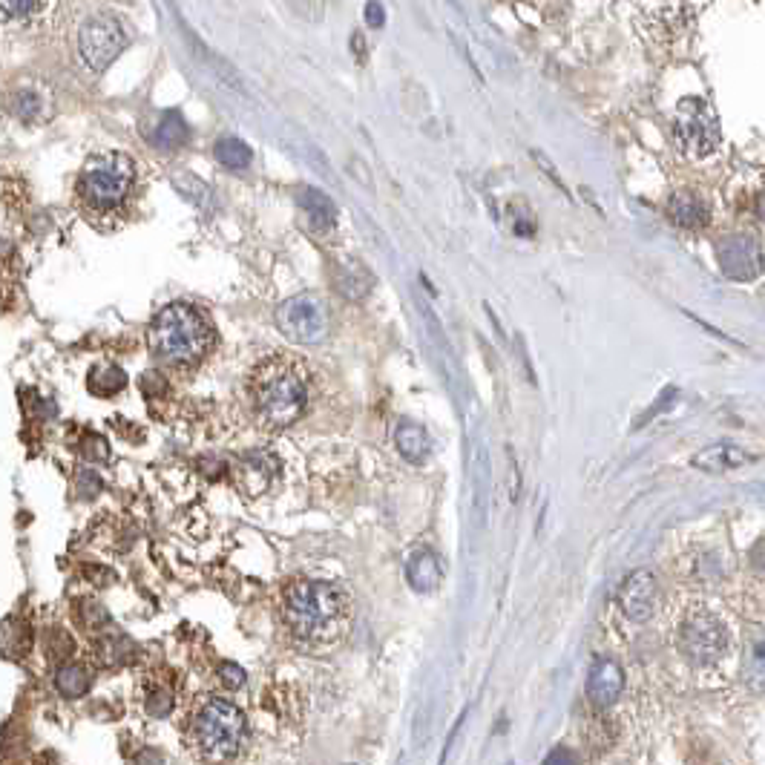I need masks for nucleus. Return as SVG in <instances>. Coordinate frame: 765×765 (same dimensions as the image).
Masks as SVG:
<instances>
[{
  "label": "nucleus",
  "mask_w": 765,
  "mask_h": 765,
  "mask_svg": "<svg viewBox=\"0 0 765 765\" xmlns=\"http://www.w3.org/2000/svg\"><path fill=\"white\" fill-rule=\"evenodd\" d=\"M314 397V377L294 354H268L248 377L251 412L265 429H288L308 412Z\"/></svg>",
  "instance_id": "1"
},
{
  "label": "nucleus",
  "mask_w": 765,
  "mask_h": 765,
  "mask_svg": "<svg viewBox=\"0 0 765 765\" xmlns=\"http://www.w3.org/2000/svg\"><path fill=\"white\" fill-rule=\"evenodd\" d=\"M279 616L302 642H334L351 622V596L334 581L297 579L279 596Z\"/></svg>",
  "instance_id": "2"
},
{
  "label": "nucleus",
  "mask_w": 765,
  "mask_h": 765,
  "mask_svg": "<svg viewBox=\"0 0 765 765\" xmlns=\"http://www.w3.org/2000/svg\"><path fill=\"white\" fill-rule=\"evenodd\" d=\"M213 325L190 302H173L162 308L147 328V343L153 357L170 369H193L213 348Z\"/></svg>",
  "instance_id": "3"
},
{
  "label": "nucleus",
  "mask_w": 765,
  "mask_h": 765,
  "mask_svg": "<svg viewBox=\"0 0 765 765\" xmlns=\"http://www.w3.org/2000/svg\"><path fill=\"white\" fill-rule=\"evenodd\" d=\"M190 745L208 760H231L248 737L245 714L222 696H199L185 714Z\"/></svg>",
  "instance_id": "4"
},
{
  "label": "nucleus",
  "mask_w": 765,
  "mask_h": 765,
  "mask_svg": "<svg viewBox=\"0 0 765 765\" xmlns=\"http://www.w3.org/2000/svg\"><path fill=\"white\" fill-rule=\"evenodd\" d=\"M133 182H136L133 159L118 150H104L81 167L78 199L90 213H116L127 202Z\"/></svg>",
  "instance_id": "5"
},
{
  "label": "nucleus",
  "mask_w": 765,
  "mask_h": 765,
  "mask_svg": "<svg viewBox=\"0 0 765 765\" xmlns=\"http://www.w3.org/2000/svg\"><path fill=\"white\" fill-rule=\"evenodd\" d=\"M673 136L688 156H696V159L711 156L722 139L719 118L711 110V104L702 98H682L673 116Z\"/></svg>",
  "instance_id": "6"
},
{
  "label": "nucleus",
  "mask_w": 765,
  "mask_h": 765,
  "mask_svg": "<svg viewBox=\"0 0 765 765\" xmlns=\"http://www.w3.org/2000/svg\"><path fill=\"white\" fill-rule=\"evenodd\" d=\"M277 328L288 340L302 346L320 343L328 334V302L314 291L288 297L277 308Z\"/></svg>",
  "instance_id": "7"
},
{
  "label": "nucleus",
  "mask_w": 765,
  "mask_h": 765,
  "mask_svg": "<svg viewBox=\"0 0 765 765\" xmlns=\"http://www.w3.org/2000/svg\"><path fill=\"white\" fill-rule=\"evenodd\" d=\"M679 650L694 665H714L728 650V630L711 610H694L679 625Z\"/></svg>",
  "instance_id": "8"
},
{
  "label": "nucleus",
  "mask_w": 765,
  "mask_h": 765,
  "mask_svg": "<svg viewBox=\"0 0 765 765\" xmlns=\"http://www.w3.org/2000/svg\"><path fill=\"white\" fill-rule=\"evenodd\" d=\"M124 47H127V32H124V26L116 15H107V12L87 18L81 32H78L81 58L93 72L107 70Z\"/></svg>",
  "instance_id": "9"
},
{
  "label": "nucleus",
  "mask_w": 765,
  "mask_h": 765,
  "mask_svg": "<svg viewBox=\"0 0 765 765\" xmlns=\"http://www.w3.org/2000/svg\"><path fill=\"white\" fill-rule=\"evenodd\" d=\"M717 262L725 277L748 282L763 274L765 251L760 239L751 233H728L717 242Z\"/></svg>",
  "instance_id": "10"
},
{
  "label": "nucleus",
  "mask_w": 765,
  "mask_h": 765,
  "mask_svg": "<svg viewBox=\"0 0 765 765\" xmlns=\"http://www.w3.org/2000/svg\"><path fill=\"white\" fill-rule=\"evenodd\" d=\"M656 579L648 570H636L630 573L619 590V604H622V613H625L630 622H645L650 619L653 607H656Z\"/></svg>",
  "instance_id": "11"
},
{
  "label": "nucleus",
  "mask_w": 765,
  "mask_h": 765,
  "mask_svg": "<svg viewBox=\"0 0 765 765\" xmlns=\"http://www.w3.org/2000/svg\"><path fill=\"white\" fill-rule=\"evenodd\" d=\"M622 691H625V673L619 668V662L599 656L587 673V699L596 708H610L622 696Z\"/></svg>",
  "instance_id": "12"
},
{
  "label": "nucleus",
  "mask_w": 765,
  "mask_h": 765,
  "mask_svg": "<svg viewBox=\"0 0 765 765\" xmlns=\"http://www.w3.org/2000/svg\"><path fill=\"white\" fill-rule=\"evenodd\" d=\"M668 216L679 228H688V231H696V228H705L711 222V205L699 196V193H691V190H682V193H673L671 202H668Z\"/></svg>",
  "instance_id": "13"
},
{
  "label": "nucleus",
  "mask_w": 765,
  "mask_h": 765,
  "mask_svg": "<svg viewBox=\"0 0 765 765\" xmlns=\"http://www.w3.org/2000/svg\"><path fill=\"white\" fill-rule=\"evenodd\" d=\"M331 282L346 300H363L369 294L371 277L357 259H340L331 265Z\"/></svg>",
  "instance_id": "14"
},
{
  "label": "nucleus",
  "mask_w": 765,
  "mask_h": 765,
  "mask_svg": "<svg viewBox=\"0 0 765 765\" xmlns=\"http://www.w3.org/2000/svg\"><path fill=\"white\" fill-rule=\"evenodd\" d=\"M406 579H409V584H412L418 593H432V590H438L443 581L441 558L435 556V553H429V550H418L415 556L409 558V564H406Z\"/></svg>",
  "instance_id": "15"
},
{
  "label": "nucleus",
  "mask_w": 765,
  "mask_h": 765,
  "mask_svg": "<svg viewBox=\"0 0 765 765\" xmlns=\"http://www.w3.org/2000/svg\"><path fill=\"white\" fill-rule=\"evenodd\" d=\"M742 679L748 688L763 691L765 688V636L763 633H751L745 639L742 650Z\"/></svg>",
  "instance_id": "16"
},
{
  "label": "nucleus",
  "mask_w": 765,
  "mask_h": 765,
  "mask_svg": "<svg viewBox=\"0 0 765 765\" xmlns=\"http://www.w3.org/2000/svg\"><path fill=\"white\" fill-rule=\"evenodd\" d=\"M300 208L305 210L308 222H311L317 231L331 228V225H334V219H337V208H334V202L325 196L323 190H317V187H302Z\"/></svg>",
  "instance_id": "17"
},
{
  "label": "nucleus",
  "mask_w": 765,
  "mask_h": 765,
  "mask_svg": "<svg viewBox=\"0 0 765 765\" xmlns=\"http://www.w3.org/2000/svg\"><path fill=\"white\" fill-rule=\"evenodd\" d=\"M141 705L150 717H167L173 711V688L162 676H147L141 682Z\"/></svg>",
  "instance_id": "18"
},
{
  "label": "nucleus",
  "mask_w": 765,
  "mask_h": 765,
  "mask_svg": "<svg viewBox=\"0 0 765 765\" xmlns=\"http://www.w3.org/2000/svg\"><path fill=\"white\" fill-rule=\"evenodd\" d=\"M395 443L397 452L406 461H412V464L426 461V455H429V435L423 432V426H418V423H400L395 432Z\"/></svg>",
  "instance_id": "19"
},
{
  "label": "nucleus",
  "mask_w": 765,
  "mask_h": 765,
  "mask_svg": "<svg viewBox=\"0 0 765 765\" xmlns=\"http://www.w3.org/2000/svg\"><path fill=\"white\" fill-rule=\"evenodd\" d=\"M751 461L754 458H748L737 446H711L702 455H696L694 466L705 469V472H728V469H737V466L751 464Z\"/></svg>",
  "instance_id": "20"
},
{
  "label": "nucleus",
  "mask_w": 765,
  "mask_h": 765,
  "mask_svg": "<svg viewBox=\"0 0 765 765\" xmlns=\"http://www.w3.org/2000/svg\"><path fill=\"white\" fill-rule=\"evenodd\" d=\"M55 685L58 691L67 696V699H78L90 691L93 685V676H90V668L81 665V662H70V665H61L58 673H55Z\"/></svg>",
  "instance_id": "21"
},
{
  "label": "nucleus",
  "mask_w": 765,
  "mask_h": 765,
  "mask_svg": "<svg viewBox=\"0 0 765 765\" xmlns=\"http://www.w3.org/2000/svg\"><path fill=\"white\" fill-rule=\"evenodd\" d=\"M216 162L228 170H245L248 164L254 162V150L245 144L242 139H233V136H225V139L216 141Z\"/></svg>",
  "instance_id": "22"
},
{
  "label": "nucleus",
  "mask_w": 765,
  "mask_h": 765,
  "mask_svg": "<svg viewBox=\"0 0 765 765\" xmlns=\"http://www.w3.org/2000/svg\"><path fill=\"white\" fill-rule=\"evenodd\" d=\"M87 386H90V392L95 397H113L127 386V374L118 369V366H113V363H104V366H95L90 371V383Z\"/></svg>",
  "instance_id": "23"
},
{
  "label": "nucleus",
  "mask_w": 765,
  "mask_h": 765,
  "mask_svg": "<svg viewBox=\"0 0 765 765\" xmlns=\"http://www.w3.org/2000/svg\"><path fill=\"white\" fill-rule=\"evenodd\" d=\"M153 141H156L162 150H176V147H182L187 141L185 118L179 116V113H164L159 127H156V139Z\"/></svg>",
  "instance_id": "24"
},
{
  "label": "nucleus",
  "mask_w": 765,
  "mask_h": 765,
  "mask_svg": "<svg viewBox=\"0 0 765 765\" xmlns=\"http://www.w3.org/2000/svg\"><path fill=\"white\" fill-rule=\"evenodd\" d=\"M130 653H133V642L124 633H118V630L98 639V659L104 665H121L124 656H130Z\"/></svg>",
  "instance_id": "25"
},
{
  "label": "nucleus",
  "mask_w": 765,
  "mask_h": 765,
  "mask_svg": "<svg viewBox=\"0 0 765 765\" xmlns=\"http://www.w3.org/2000/svg\"><path fill=\"white\" fill-rule=\"evenodd\" d=\"M15 113L21 121H35V118H41L44 113V101H41V95L38 93H29V90H21V93L15 95Z\"/></svg>",
  "instance_id": "26"
},
{
  "label": "nucleus",
  "mask_w": 765,
  "mask_h": 765,
  "mask_svg": "<svg viewBox=\"0 0 765 765\" xmlns=\"http://www.w3.org/2000/svg\"><path fill=\"white\" fill-rule=\"evenodd\" d=\"M219 679H222V685H225V688L236 691V688H242V682H245V671H242L239 665L225 662V665L219 668Z\"/></svg>",
  "instance_id": "27"
},
{
  "label": "nucleus",
  "mask_w": 765,
  "mask_h": 765,
  "mask_svg": "<svg viewBox=\"0 0 765 765\" xmlns=\"http://www.w3.org/2000/svg\"><path fill=\"white\" fill-rule=\"evenodd\" d=\"M363 18H366V24H369L371 29H383V26H386V9H383V3H380V0H369L366 9H363Z\"/></svg>",
  "instance_id": "28"
},
{
  "label": "nucleus",
  "mask_w": 765,
  "mask_h": 765,
  "mask_svg": "<svg viewBox=\"0 0 765 765\" xmlns=\"http://www.w3.org/2000/svg\"><path fill=\"white\" fill-rule=\"evenodd\" d=\"M98 489H101V478H98L95 472H90V469H81V472H78V492H81L84 498H93Z\"/></svg>",
  "instance_id": "29"
},
{
  "label": "nucleus",
  "mask_w": 765,
  "mask_h": 765,
  "mask_svg": "<svg viewBox=\"0 0 765 765\" xmlns=\"http://www.w3.org/2000/svg\"><path fill=\"white\" fill-rule=\"evenodd\" d=\"M38 6H41V0H12V3H9V9H12L18 18H29Z\"/></svg>",
  "instance_id": "30"
},
{
  "label": "nucleus",
  "mask_w": 765,
  "mask_h": 765,
  "mask_svg": "<svg viewBox=\"0 0 765 765\" xmlns=\"http://www.w3.org/2000/svg\"><path fill=\"white\" fill-rule=\"evenodd\" d=\"M564 760H576V757H570V754H550L547 757V763H564Z\"/></svg>",
  "instance_id": "31"
},
{
  "label": "nucleus",
  "mask_w": 765,
  "mask_h": 765,
  "mask_svg": "<svg viewBox=\"0 0 765 765\" xmlns=\"http://www.w3.org/2000/svg\"><path fill=\"white\" fill-rule=\"evenodd\" d=\"M354 47H357V58L363 61V38L360 35H354Z\"/></svg>",
  "instance_id": "32"
}]
</instances>
